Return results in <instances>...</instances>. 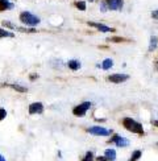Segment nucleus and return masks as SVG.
I'll list each match as a JSON object with an SVG mask.
<instances>
[{
  "mask_svg": "<svg viewBox=\"0 0 158 161\" xmlns=\"http://www.w3.org/2000/svg\"><path fill=\"white\" fill-rule=\"evenodd\" d=\"M129 79V75L128 74H112L108 77V80L112 83H121V82H125V80Z\"/></svg>",
  "mask_w": 158,
  "mask_h": 161,
  "instance_id": "nucleus-5",
  "label": "nucleus"
},
{
  "mask_svg": "<svg viewBox=\"0 0 158 161\" xmlns=\"http://www.w3.org/2000/svg\"><path fill=\"white\" fill-rule=\"evenodd\" d=\"M75 5H76V8L81 9V11H84L86 9V3L84 2H78Z\"/></svg>",
  "mask_w": 158,
  "mask_h": 161,
  "instance_id": "nucleus-19",
  "label": "nucleus"
},
{
  "mask_svg": "<svg viewBox=\"0 0 158 161\" xmlns=\"http://www.w3.org/2000/svg\"><path fill=\"white\" fill-rule=\"evenodd\" d=\"M90 107H91V103H90V102H84V103H82V104L76 106L72 112H74L75 116H84L86 112H87V110L90 108Z\"/></svg>",
  "mask_w": 158,
  "mask_h": 161,
  "instance_id": "nucleus-3",
  "label": "nucleus"
},
{
  "mask_svg": "<svg viewBox=\"0 0 158 161\" xmlns=\"http://www.w3.org/2000/svg\"><path fill=\"white\" fill-rule=\"evenodd\" d=\"M88 2H94V0H88Z\"/></svg>",
  "mask_w": 158,
  "mask_h": 161,
  "instance_id": "nucleus-28",
  "label": "nucleus"
},
{
  "mask_svg": "<svg viewBox=\"0 0 158 161\" xmlns=\"http://www.w3.org/2000/svg\"><path fill=\"white\" fill-rule=\"evenodd\" d=\"M108 4V8L112 11H121L124 0H105Z\"/></svg>",
  "mask_w": 158,
  "mask_h": 161,
  "instance_id": "nucleus-6",
  "label": "nucleus"
},
{
  "mask_svg": "<svg viewBox=\"0 0 158 161\" xmlns=\"http://www.w3.org/2000/svg\"><path fill=\"white\" fill-rule=\"evenodd\" d=\"M112 65H113V61H112L111 58H107V59H104V62H103V65H102V68H103L104 70H108V69L112 68Z\"/></svg>",
  "mask_w": 158,
  "mask_h": 161,
  "instance_id": "nucleus-14",
  "label": "nucleus"
},
{
  "mask_svg": "<svg viewBox=\"0 0 158 161\" xmlns=\"http://www.w3.org/2000/svg\"><path fill=\"white\" fill-rule=\"evenodd\" d=\"M151 17H153L154 20H158V9H155V11L151 12Z\"/></svg>",
  "mask_w": 158,
  "mask_h": 161,
  "instance_id": "nucleus-23",
  "label": "nucleus"
},
{
  "mask_svg": "<svg viewBox=\"0 0 158 161\" xmlns=\"http://www.w3.org/2000/svg\"><path fill=\"white\" fill-rule=\"evenodd\" d=\"M107 7H108V4H107V2H105V0L100 3V9H102L103 12H105L107 9H109V8H107Z\"/></svg>",
  "mask_w": 158,
  "mask_h": 161,
  "instance_id": "nucleus-20",
  "label": "nucleus"
},
{
  "mask_svg": "<svg viewBox=\"0 0 158 161\" xmlns=\"http://www.w3.org/2000/svg\"><path fill=\"white\" fill-rule=\"evenodd\" d=\"M42 112H44L42 103L36 102V103H32L29 106V114H30V115H34V114H42Z\"/></svg>",
  "mask_w": 158,
  "mask_h": 161,
  "instance_id": "nucleus-8",
  "label": "nucleus"
},
{
  "mask_svg": "<svg viewBox=\"0 0 158 161\" xmlns=\"http://www.w3.org/2000/svg\"><path fill=\"white\" fill-rule=\"evenodd\" d=\"M109 143H115L117 147H128L129 144V140L128 139H125V137H121V136H113L111 140H109Z\"/></svg>",
  "mask_w": 158,
  "mask_h": 161,
  "instance_id": "nucleus-7",
  "label": "nucleus"
},
{
  "mask_svg": "<svg viewBox=\"0 0 158 161\" xmlns=\"http://www.w3.org/2000/svg\"><path fill=\"white\" fill-rule=\"evenodd\" d=\"M157 45H158V38L155 36L150 37V42H149V52H154L157 49Z\"/></svg>",
  "mask_w": 158,
  "mask_h": 161,
  "instance_id": "nucleus-12",
  "label": "nucleus"
},
{
  "mask_svg": "<svg viewBox=\"0 0 158 161\" xmlns=\"http://www.w3.org/2000/svg\"><path fill=\"white\" fill-rule=\"evenodd\" d=\"M123 125L129 132L137 133V135H144V127H142V124L136 122V120H133L132 118H124L123 119Z\"/></svg>",
  "mask_w": 158,
  "mask_h": 161,
  "instance_id": "nucleus-1",
  "label": "nucleus"
},
{
  "mask_svg": "<svg viewBox=\"0 0 158 161\" xmlns=\"http://www.w3.org/2000/svg\"><path fill=\"white\" fill-rule=\"evenodd\" d=\"M2 37H13V33L7 32V31H3L2 28H0V38H2Z\"/></svg>",
  "mask_w": 158,
  "mask_h": 161,
  "instance_id": "nucleus-16",
  "label": "nucleus"
},
{
  "mask_svg": "<svg viewBox=\"0 0 158 161\" xmlns=\"http://www.w3.org/2000/svg\"><path fill=\"white\" fill-rule=\"evenodd\" d=\"M20 20H21L24 24L30 25V26H34V25H37L40 23V19L33 15V13H30V12H23L21 15H20Z\"/></svg>",
  "mask_w": 158,
  "mask_h": 161,
  "instance_id": "nucleus-2",
  "label": "nucleus"
},
{
  "mask_svg": "<svg viewBox=\"0 0 158 161\" xmlns=\"http://www.w3.org/2000/svg\"><path fill=\"white\" fill-rule=\"evenodd\" d=\"M109 40L112 42H121V41H124V38H121V37H112Z\"/></svg>",
  "mask_w": 158,
  "mask_h": 161,
  "instance_id": "nucleus-21",
  "label": "nucleus"
},
{
  "mask_svg": "<svg viewBox=\"0 0 158 161\" xmlns=\"http://www.w3.org/2000/svg\"><path fill=\"white\" fill-rule=\"evenodd\" d=\"M141 156H142V152L141 151H134L133 153H132V157H130L129 161H138V160L141 158Z\"/></svg>",
  "mask_w": 158,
  "mask_h": 161,
  "instance_id": "nucleus-15",
  "label": "nucleus"
},
{
  "mask_svg": "<svg viewBox=\"0 0 158 161\" xmlns=\"http://www.w3.org/2000/svg\"><path fill=\"white\" fill-rule=\"evenodd\" d=\"M104 157L108 161H115L116 160V151L115 149H107L104 153Z\"/></svg>",
  "mask_w": 158,
  "mask_h": 161,
  "instance_id": "nucleus-10",
  "label": "nucleus"
},
{
  "mask_svg": "<svg viewBox=\"0 0 158 161\" xmlns=\"http://www.w3.org/2000/svg\"><path fill=\"white\" fill-rule=\"evenodd\" d=\"M82 161H94V155H92V152H87L86 153V156Z\"/></svg>",
  "mask_w": 158,
  "mask_h": 161,
  "instance_id": "nucleus-18",
  "label": "nucleus"
},
{
  "mask_svg": "<svg viewBox=\"0 0 158 161\" xmlns=\"http://www.w3.org/2000/svg\"><path fill=\"white\" fill-rule=\"evenodd\" d=\"M69 68L71 70H78L81 68V64H79V61H76V59H71V61H69Z\"/></svg>",
  "mask_w": 158,
  "mask_h": 161,
  "instance_id": "nucleus-13",
  "label": "nucleus"
},
{
  "mask_svg": "<svg viewBox=\"0 0 158 161\" xmlns=\"http://www.w3.org/2000/svg\"><path fill=\"white\" fill-rule=\"evenodd\" d=\"M151 123H153V125L158 127V120H153V122H151Z\"/></svg>",
  "mask_w": 158,
  "mask_h": 161,
  "instance_id": "nucleus-25",
  "label": "nucleus"
},
{
  "mask_svg": "<svg viewBox=\"0 0 158 161\" xmlns=\"http://www.w3.org/2000/svg\"><path fill=\"white\" fill-rule=\"evenodd\" d=\"M0 161H5V158H4L2 155H0Z\"/></svg>",
  "mask_w": 158,
  "mask_h": 161,
  "instance_id": "nucleus-27",
  "label": "nucleus"
},
{
  "mask_svg": "<svg viewBox=\"0 0 158 161\" xmlns=\"http://www.w3.org/2000/svg\"><path fill=\"white\" fill-rule=\"evenodd\" d=\"M88 132L91 133V135H95V136H108L112 133V131L105 130V128H103V127H91V128L88 130Z\"/></svg>",
  "mask_w": 158,
  "mask_h": 161,
  "instance_id": "nucleus-4",
  "label": "nucleus"
},
{
  "mask_svg": "<svg viewBox=\"0 0 158 161\" xmlns=\"http://www.w3.org/2000/svg\"><path fill=\"white\" fill-rule=\"evenodd\" d=\"M37 77H38L37 74H32V75H30V79H36Z\"/></svg>",
  "mask_w": 158,
  "mask_h": 161,
  "instance_id": "nucleus-26",
  "label": "nucleus"
},
{
  "mask_svg": "<svg viewBox=\"0 0 158 161\" xmlns=\"http://www.w3.org/2000/svg\"><path fill=\"white\" fill-rule=\"evenodd\" d=\"M97 161H108V160L103 156V157H97Z\"/></svg>",
  "mask_w": 158,
  "mask_h": 161,
  "instance_id": "nucleus-24",
  "label": "nucleus"
},
{
  "mask_svg": "<svg viewBox=\"0 0 158 161\" xmlns=\"http://www.w3.org/2000/svg\"><path fill=\"white\" fill-rule=\"evenodd\" d=\"M13 4L7 2V0H0V11H7V9H12Z\"/></svg>",
  "mask_w": 158,
  "mask_h": 161,
  "instance_id": "nucleus-11",
  "label": "nucleus"
},
{
  "mask_svg": "<svg viewBox=\"0 0 158 161\" xmlns=\"http://www.w3.org/2000/svg\"><path fill=\"white\" fill-rule=\"evenodd\" d=\"M11 87H12L13 90H17V91H20V92H25V91H26L25 87H23V86H18V85H11Z\"/></svg>",
  "mask_w": 158,
  "mask_h": 161,
  "instance_id": "nucleus-17",
  "label": "nucleus"
},
{
  "mask_svg": "<svg viewBox=\"0 0 158 161\" xmlns=\"http://www.w3.org/2000/svg\"><path fill=\"white\" fill-rule=\"evenodd\" d=\"M5 116H7V112H5V110H4V108H0V120H3Z\"/></svg>",
  "mask_w": 158,
  "mask_h": 161,
  "instance_id": "nucleus-22",
  "label": "nucleus"
},
{
  "mask_svg": "<svg viewBox=\"0 0 158 161\" xmlns=\"http://www.w3.org/2000/svg\"><path fill=\"white\" fill-rule=\"evenodd\" d=\"M90 26H94V28H96L97 31L100 32H104V33H109V32H115L113 28H109V26L107 25H103V24H99V23H88Z\"/></svg>",
  "mask_w": 158,
  "mask_h": 161,
  "instance_id": "nucleus-9",
  "label": "nucleus"
}]
</instances>
